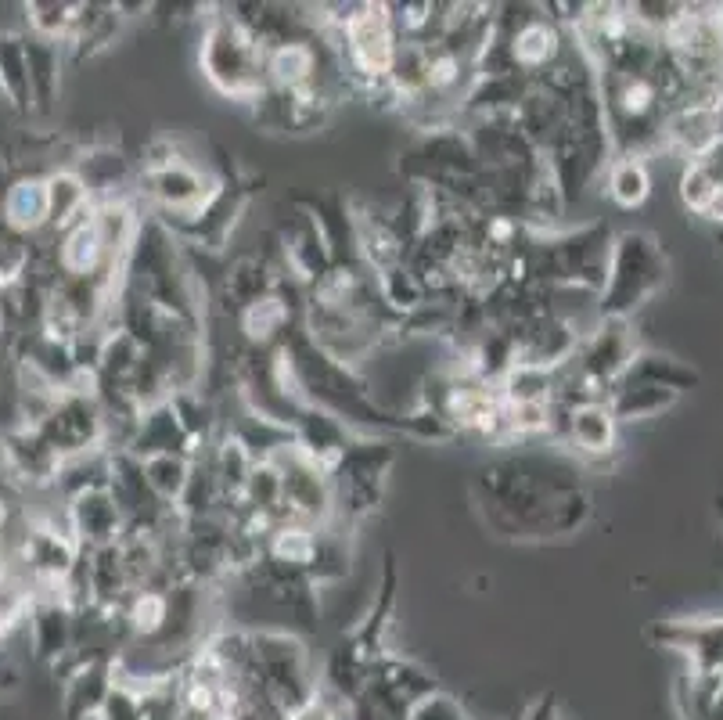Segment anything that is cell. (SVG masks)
<instances>
[{
	"label": "cell",
	"instance_id": "6da1fadb",
	"mask_svg": "<svg viewBox=\"0 0 723 720\" xmlns=\"http://www.w3.org/2000/svg\"><path fill=\"white\" fill-rule=\"evenodd\" d=\"M349 44L364 72H385L393 69V29L385 8H367L364 15L349 18Z\"/></svg>",
	"mask_w": 723,
	"mask_h": 720
},
{
	"label": "cell",
	"instance_id": "7a4b0ae2",
	"mask_svg": "<svg viewBox=\"0 0 723 720\" xmlns=\"http://www.w3.org/2000/svg\"><path fill=\"white\" fill-rule=\"evenodd\" d=\"M558 47V33L544 22H533L515 36V58L526 65H544Z\"/></svg>",
	"mask_w": 723,
	"mask_h": 720
},
{
	"label": "cell",
	"instance_id": "3957f363",
	"mask_svg": "<svg viewBox=\"0 0 723 720\" xmlns=\"http://www.w3.org/2000/svg\"><path fill=\"white\" fill-rule=\"evenodd\" d=\"M313 69V58L306 47L299 44H288L281 47V51H274V58H270V72H274V80L281 83H299L306 80V72Z\"/></svg>",
	"mask_w": 723,
	"mask_h": 720
},
{
	"label": "cell",
	"instance_id": "277c9868",
	"mask_svg": "<svg viewBox=\"0 0 723 720\" xmlns=\"http://www.w3.org/2000/svg\"><path fill=\"white\" fill-rule=\"evenodd\" d=\"M612 191L623 206H637L644 195H648V177H644V166L641 162H623L612 177Z\"/></svg>",
	"mask_w": 723,
	"mask_h": 720
}]
</instances>
